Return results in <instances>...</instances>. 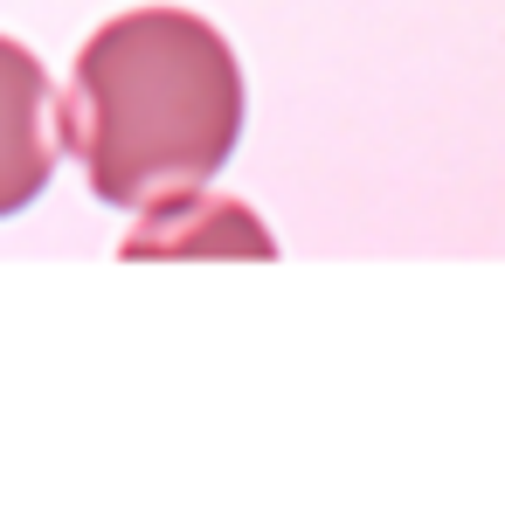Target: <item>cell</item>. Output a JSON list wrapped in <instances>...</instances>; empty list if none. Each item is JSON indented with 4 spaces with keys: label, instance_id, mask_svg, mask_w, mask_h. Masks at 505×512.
<instances>
[{
    "label": "cell",
    "instance_id": "1",
    "mask_svg": "<svg viewBox=\"0 0 505 512\" xmlns=\"http://www.w3.org/2000/svg\"><path fill=\"white\" fill-rule=\"evenodd\" d=\"M243 70L236 49L187 7H132L77 49L63 139L84 160L90 194L139 208L187 194L236 153Z\"/></svg>",
    "mask_w": 505,
    "mask_h": 512
},
{
    "label": "cell",
    "instance_id": "2",
    "mask_svg": "<svg viewBox=\"0 0 505 512\" xmlns=\"http://www.w3.org/2000/svg\"><path fill=\"white\" fill-rule=\"evenodd\" d=\"M56 146H63L56 90L21 42L0 35V215H21L49 187Z\"/></svg>",
    "mask_w": 505,
    "mask_h": 512
},
{
    "label": "cell",
    "instance_id": "3",
    "mask_svg": "<svg viewBox=\"0 0 505 512\" xmlns=\"http://www.w3.org/2000/svg\"><path fill=\"white\" fill-rule=\"evenodd\" d=\"M173 250L270 256V236H263V222H256L250 208H236V201H201V194L173 201V194H160L153 215L139 222V236L125 243V256H173Z\"/></svg>",
    "mask_w": 505,
    "mask_h": 512
}]
</instances>
